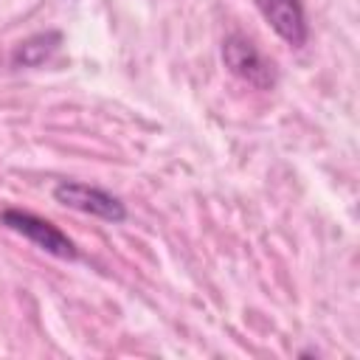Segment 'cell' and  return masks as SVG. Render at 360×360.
<instances>
[{"label": "cell", "instance_id": "cell-1", "mask_svg": "<svg viewBox=\"0 0 360 360\" xmlns=\"http://www.w3.org/2000/svg\"><path fill=\"white\" fill-rule=\"evenodd\" d=\"M222 62L236 79H242L245 84H250L256 90H273V84H276L273 62H267L262 56V51L242 34H231L222 42Z\"/></svg>", "mask_w": 360, "mask_h": 360}, {"label": "cell", "instance_id": "cell-2", "mask_svg": "<svg viewBox=\"0 0 360 360\" xmlns=\"http://www.w3.org/2000/svg\"><path fill=\"white\" fill-rule=\"evenodd\" d=\"M53 200L62 202V205H68V208H76L82 214L107 219V222H121L127 217V208H124V202L118 197H112L104 188L87 186V183H76V180L56 183L53 186Z\"/></svg>", "mask_w": 360, "mask_h": 360}, {"label": "cell", "instance_id": "cell-3", "mask_svg": "<svg viewBox=\"0 0 360 360\" xmlns=\"http://www.w3.org/2000/svg\"><path fill=\"white\" fill-rule=\"evenodd\" d=\"M0 222L17 233H22L28 242H34L37 248H42L45 253H53L59 259H76V248L73 242L48 219L31 214V211H20V208H6L0 211Z\"/></svg>", "mask_w": 360, "mask_h": 360}, {"label": "cell", "instance_id": "cell-4", "mask_svg": "<svg viewBox=\"0 0 360 360\" xmlns=\"http://www.w3.org/2000/svg\"><path fill=\"white\" fill-rule=\"evenodd\" d=\"M270 28L292 48L307 42V14L301 0H253Z\"/></svg>", "mask_w": 360, "mask_h": 360}, {"label": "cell", "instance_id": "cell-5", "mask_svg": "<svg viewBox=\"0 0 360 360\" xmlns=\"http://www.w3.org/2000/svg\"><path fill=\"white\" fill-rule=\"evenodd\" d=\"M59 42H62V34L59 31H45V34H34V37H28L25 42H20L17 45V51H14V65H22V68H37V65H42L56 48H59Z\"/></svg>", "mask_w": 360, "mask_h": 360}]
</instances>
